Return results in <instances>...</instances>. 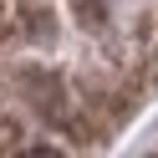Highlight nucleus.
<instances>
[{
    "mask_svg": "<svg viewBox=\"0 0 158 158\" xmlns=\"http://www.w3.org/2000/svg\"><path fill=\"white\" fill-rule=\"evenodd\" d=\"M153 158H158V153H153Z\"/></svg>",
    "mask_w": 158,
    "mask_h": 158,
    "instance_id": "nucleus-2",
    "label": "nucleus"
},
{
    "mask_svg": "<svg viewBox=\"0 0 158 158\" xmlns=\"http://www.w3.org/2000/svg\"><path fill=\"white\" fill-rule=\"evenodd\" d=\"M26 158H56V153H26Z\"/></svg>",
    "mask_w": 158,
    "mask_h": 158,
    "instance_id": "nucleus-1",
    "label": "nucleus"
}]
</instances>
